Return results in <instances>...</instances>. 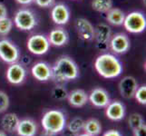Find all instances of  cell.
Returning <instances> with one entry per match:
<instances>
[{
    "mask_svg": "<svg viewBox=\"0 0 146 136\" xmlns=\"http://www.w3.org/2000/svg\"><path fill=\"white\" fill-rule=\"evenodd\" d=\"M48 41L54 46H62L68 41V34L64 29L59 27L53 29L49 34Z\"/></svg>",
    "mask_w": 146,
    "mask_h": 136,
    "instance_id": "obj_17",
    "label": "cell"
},
{
    "mask_svg": "<svg viewBox=\"0 0 146 136\" xmlns=\"http://www.w3.org/2000/svg\"><path fill=\"white\" fill-rule=\"evenodd\" d=\"M52 96L55 100H64L65 98H67L68 93L66 89L64 86H62V85H57V86H55L52 91Z\"/></svg>",
    "mask_w": 146,
    "mask_h": 136,
    "instance_id": "obj_26",
    "label": "cell"
},
{
    "mask_svg": "<svg viewBox=\"0 0 146 136\" xmlns=\"http://www.w3.org/2000/svg\"><path fill=\"white\" fill-rule=\"evenodd\" d=\"M34 2L40 7H50L54 5V0H34Z\"/></svg>",
    "mask_w": 146,
    "mask_h": 136,
    "instance_id": "obj_30",
    "label": "cell"
},
{
    "mask_svg": "<svg viewBox=\"0 0 146 136\" xmlns=\"http://www.w3.org/2000/svg\"><path fill=\"white\" fill-rule=\"evenodd\" d=\"M18 48L7 39L0 40V58L8 64L16 63L19 59Z\"/></svg>",
    "mask_w": 146,
    "mask_h": 136,
    "instance_id": "obj_8",
    "label": "cell"
},
{
    "mask_svg": "<svg viewBox=\"0 0 146 136\" xmlns=\"http://www.w3.org/2000/svg\"><path fill=\"white\" fill-rule=\"evenodd\" d=\"M51 17L54 24L63 26L67 24L70 19V11L64 4L54 5L51 11Z\"/></svg>",
    "mask_w": 146,
    "mask_h": 136,
    "instance_id": "obj_13",
    "label": "cell"
},
{
    "mask_svg": "<svg viewBox=\"0 0 146 136\" xmlns=\"http://www.w3.org/2000/svg\"><path fill=\"white\" fill-rule=\"evenodd\" d=\"M9 103L8 95L3 91H0V113L6 112L7 110L9 107Z\"/></svg>",
    "mask_w": 146,
    "mask_h": 136,
    "instance_id": "obj_29",
    "label": "cell"
},
{
    "mask_svg": "<svg viewBox=\"0 0 146 136\" xmlns=\"http://www.w3.org/2000/svg\"><path fill=\"white\" fill-rule=\"evenodd\" d=\"M79 75L77 64L68 56H62L54 63L52 67V78L55 82L64 83L76 79Z\"/></svg>",
    "mask_w": 146,
    "mask_h": 136,
    "instance_id": "obj_2",
    "label": "cell"
},
{
    "mask_svg": "<svg viewBox=\"0 0 146 136\" xmlns=\"http://www.w3.org/2000/svg\"><path fill=\"white\" fill-rule=\"evenodd\" d=\"M50 43L44 34H33L27 40V49L34 54L42 55L48 52Z\"/></svg>",
    "mask_w": 146,
    "mask_h": 136,
    "instance_id": "obj_6",
    "label": "cell"
},
{
    "mask_svg": "<svg viewBox=\"0 0 146 136\" xmlns=\"http://www.w3.org/2000/svg\"><path fill=\"white\" fill-rule=\"evenodd\" d=\"M84 121L82 118L75 117L68 123L67 126L68 132L72 133H77L84 128Z\"/></svg>",
    "mask_w": 146,
    "mask_h": 136,
    "instance_id": "obj_24",
    "label": "cell"
},
{
    "mask_svg": "<svg viewBox=\"0 0 146 136\" xmlns=\"http://www.w3.org/2000/svg\"><path fill=\"white\" fill-rule=\"evenodd\" d=\"M41 123L47 133L56 134L64 131L66 125V120L61 111L50 110L44 114Z\"/></svg>",
    "mask_w": 146,
    "mask_h": 136,
    "instance_id": "obj_3",
    "label": "cell"
},
{
    "mask_svg": "<svg viewBox=\"0 0 146 136\" xmlns=\"http://www.w3.org/2000/svg\"><path fill=\"white\" fill-rule=\"evenodd\" d=\"M123 25L129 33L140 34L146 28V19L143 13L133 11L125 16Z\"/></svg>",
    "mask_w": 146,
    "mask_h": 136,
    "instance_id": "obj_4",
    "label": "cell"
},
{
    "mask_svg": "<svg viewBox=\"0 0 146 136\" xmlns=\"http://www.w3.org/2000/svg\"><path fill=\"white\" fill-rule=\"evenodd\" d=\"M0 136H7V134L4 132H2V131H0Z\"/></svg>",
    "mask_w": 146,
    "mask_h": 136,
    "instance_id": "obj_35",
    "label": "cell"
},
{
    "mask_svg": "<svg viewBox=\"0 0 146 136\" xmlns=\"http://www.w3.org/2000/svg\"><path fill=\"white\" fill-rule=\"evenodd\" d=\"M109 46L112 51L116 54H124L130 48V39L123 33H119L113 36L110 39Z\"/></svg>",
    "mask_w": 146,
    "mask_h": 136,
    "instance_id": "obj_10",
    "label": "cell"
},
{
    "mask_svg": "<svg viewBox=\"0 0 146 136\" xmlns=\"http://www.w3.org/2000/svg\"><path fill=\"white\" fill-rule=\"evenodd\" d=\"M134 97L140 103L146 104V86L142 85L141 87H138L136 92L134 94Z\"/></svg>",
    "mask_w": 146,
    "mask_h": 136,
    "instance_id": "obj_28",
    "label": "cell"
},
{
    "mask_svg": "<svg viewBox=\"0 0 146 136\" xmlns=\"http://www.w3.org/2000/svg\"><path fill=\"white\" fill-rule=\"evenodd\" d=\"M124 17L125 15L120 8H111L106 15V20L113 26H122Z\"/></svg>",
    "mask_w": 146,
    "mask_h": 136,
    "instance_id": "obj_21",
    "label": "cell"
},
{
    "mask_svg": "<svg viewBox=\"0 0 146 136\" xmlns=\"http://www.w3.org/2000/svg\"><path fill=\"white\" fill-rule=\"evenodd\" d=\"M78 136H91V135H89V134H87V133H84V134H80V135H78Z\"/></svg>",
    "mask_w": 146,
    "mask_h": 136,
    "instance_id": "obj_36",
    "label": "cell"
},
{
    "mask_svg": "<svg viewBox=\"0 0 146 136\" xmlns=\"http://www.w3.org/2000/svg\"><path fill=\"white\" fill-rule=\"evenodd\" d=\"M91 6L94 10L99 13H107L113 8V0H93Z\"/></svg>",
    "mask_w": 146,
    "mask_h": 136,
    "instance_id": "obj_23",
    "label": "cell"
},
{
    "mask_svg": "<svg viewBox=\"0 0 146 136\" xmlns=\"http://www.w3.org/2000/svg\"><path fill=\"white\" fill-rule=\"evenodd\" d=\"M26 69L21 64L13 63L10 64L7 70V79L10 84H20L26 78Z\"/></svg>",
    "mask_w": 146,
    "mask_h": 136,
    "instance_id": "obj_11",
    "label": "cell"
},
{
    "mask_svg": "<svg viewBox=\"0 0 146 136\" xmlns=\"http://www.w3.org/2000/svg\"><path fill=\"white\" fill-rule=\"evenodd\" d=\"M88 100L95 107H106L110 103V97L108 93L103 88H94L90 94Z\"/></svg>",
    "mask_w": 146,
    "mask_h": 136,
    "instance_id": "obj_14",
    "label": "cell"
},
{
    "mask_svg": "<svg viewBox=\"0 0 146 136\" xmlns=\"http://www.w3.org/2000/svg\"><path fill=\"white\" fill-rule=\"evenodd\" d=\"M68 102L69 104L74 107H83L84 105L87 103L88 101V95L82 89H76L72 91L71 93L68 94Z\"/></svg>",
    "mask_w": 146,
    "mask_h": 136,
    "instance_id": "obj_18",
    "label": "cell"
},
{
    "mask_svg": "<svg viewBox=\"0 0 146 136\" xmlns=\"http://www.w3.org/2000/svg\"><path fill=\"white\" fill-rule=\"evenodd\" d=\"M13 27V21L7 17L0 19V36H7Z\"/></svg>",
    "mask_w": 146,
    "mask_h": 136,
    "instance_id": "obj_25",
    "label": "cell"
},
{
    "mask_svg": "<svg viewBox=\"0 0 146 136\" xmlns=\"http://www.w3.org/2000/svg\"><path fill=\"white\" fill-rule=\"evenodd\" d=\"M16 1L20 5H30L34 2V0H16Z\"/></svg>",
    "mask_w": 146,
    "mask_h": 136,
    "instance_id": "obj_34",
    "label": "cell"
},
{
    "mask_svg": "<svg viewBox=\"0 0 146 136\" xmlns=\"http://www.w3.org/2000/svg\"><path fill=\"white\" fill-rule=\"evenodd\" d=\"M33 76L38 81L46 82L52 78V68L44 62H38L32 67Z\"/></svg>",
    "mask_w": 146,
    "mask_h": 136,
    "instance_id": "obj_15",
    "label": "cell"
},
{
    "mask_svg": "<svg viewBox=\"0 0 146 136\" xmlns=\"http://www.w3.org/2000/svg\"><path fill=\"white\" fill-rule=\"evenodd\" d=\"M16 27L23 31H30L36 26V18L32 11L28 9H20L14 17Z\"/></svg>",
    "mask_w": 146,
    "mask_h": 136,
    "instance_id": "obj_5",
    "label": "cell"
},
{
    "mask_svg": "<svg viewBox=\"0 0 146 136\" xmlns=\"http://www.w3.org/2000/svg\"><path fill=\"white\" fill-rule=\"evenodd\" d=\"M7 17V7H5V5L0 3V19L5 18Z\"/></svg>",
    "mask_w": 146,
    "mask_h": 136,
    "instance_id": "obj_32",
    "label": "cell"
},
{
    "mask_svg": "<svg viewBox=\"0 0 146 136\" xmlns=\"http://www.w3.org/2000/svg\"><path fill=\"white\" fill-rule=\"evenodd\" d=\"M104 136H123V135L116 130H110L108 132L105 133L104 134Z\"/></svg>",
    "mask_w": 146,
    "mask_h": 136,
    "instance_id": "obj_33",
    "label": "cell"
},
{
    "mask_svg": "<svg viewBox=\"0 0 146 136\" xmlns=\"http://www.w3.org/2000/svg\"><path fill=\"white\" fill-rule=\"evenodd\" d=\"M112 37V29L108 25L100 23L94 27V37L96 46L99 50L104 51L109 47V42Z\"/></svg>",
    "mask_w": 146,
    "mask_h": 136,
    "instance_id": "obj_7",
    "label": "cell"
},
{
    "mask_svg": "<svg viewBox=\"0 0 146 136\" xmlns=\"http://www.w3.org/2000/svg\"><path fill=\"white\" fill-rule=\"evenodd\" d=\"M121 1H123V0H121Z\"/></svg>",
    "mask_w": 146,
    "mask_h": 136,
    "instance_id": "obj_37",
    "label": "cell"
},
{
    "mask_svg": "<svg viewBox=\"0 0 146 136\" xmlns=\"http://www.w3.org/2000/svg\"><path fill=\"white\" fill-rule=\"evenodd\" d=\"M133 133H134V136H146V125H145V123L141 125L139 128L133 130Z\"/></svg>",
    "mask_w": 146,
    "mask_h": 136,
    "instance_id": "obj_31",
    "label": "cell"
},
{
    "mask_svg": "<svg viewBox=\"0 0 146 136\" xmlns=\"http://www.w3.org/2000/svg\"><path fill=\"white\" fill-rule=\"evenodd\" d=\"M128 121H129L130 127L133 129V131L135 130V129H137V128H139L141 125H143L144 123L142 116H141V115L138 114V113H133V114H131Z\"/></svg>",
    "mask_w": 146,
    "mask_h": 136,
    "instance_id": "obj_27",
    "label": "cell"
},
{
    "mask_svg": "<svg viewBox=\"0 0 146 136\" xmlns=\"http://www.w3.org/2000/svg\"><path fill=\"white\" fill-rule=\"evenodd\" d=\"M37 127L34 121L25 119L19 121L17 132L19 136H35L36 134Z\"/></svg>",
    "mask_w": 146,
    "mask_h": 136,
    "instance_id": "obj_19",
    "label": "cell"
},
{
    "mask_svg": "<svg viewBox=\"0 0 146 136\" xmlns=\"http://www.w3.org/2000/svg\"><path fill=\"white\" fill-rule=\"evenodd\" d=\"M105 114L106 116L113 121H120L124 117L125 114V108L124 105L119 102V101H115V102L110 103L106 106V111H105Z\"/></svg>",
    "mask_w": 146,
    "mask_h": 136,
    "instance_id": "obj_16",
    "label": "cell"
},
{
    "mask_svg": "<svg viewBox=\"0 0 146 136\" xmlns=\"http://www.w3.org/2000/svg\"><path fill=\"white\" fill-rule=\"evenodd\" d=\"M74 27L79 37L84 41H92L94 37V27L91 22L85 18H76L74 21Z\"/></svg>",
    "mask_w": 146,
    "mask_h": 136,
    "instance_id": "obj_9",
    "label": "cell"
},
{
    "mask_svg": "<svg viewBox=\"0 0 146 136\" xmlns=\"http://www.w3.org/2000/svg\"><path fill=\"white\" fill-rule=\"evenodd\" d=\"M138 88V84L134 77L125 76L119 83V91L121 95L125 99L134 97V94Z\"/></svg>",
    "mask_w": 146,
    "mask_h": 136,
    "instance_id": "obj_12",
    "label": "cell"
},
{
    "mask_svg": "<svg viewBox=\"0 0 146 136\" xmlns=\"http://www.w3.org/2000/svg\"><path fill=\"white\" fill-rule=\"evenodd\" d=\"M94 68L104 78H116L123 72V64L120 60L112 54H102L95 59Z\"/></svg>",
    "mask_w": 146,
    "mask_h": 136,
    "instance_id": "obj_1",
    "label": "cell"
},
{
    "mask_svg": "<svg viewBox=\"0 0 146 136\" xmlns=\"http://www.w3.org/2000/svg\"><path fill=\"white\" fill-rule=\"evenodd\" d=\"M19 123V119L16 113H7L2 118L1 125L4 131L7 133L17 132V129Z\"/></svg>",
    "mask_w": 146,
    "mask_h": 136,
    "instance_id": "obj_20",
    "label": "cell"
},
{
    "mask_svg": "<svg viewBox=\"0 0 146 136\" xmlns=\"http://www.w3.org/2000/svg\"><path fill=\"white\" fill-rule=\"evenodd\" d=\"M84 131L85 133L91 136H96L102 132V126L98 120L96 119H89L84 124Z\"/></svg>",
    "mask_w": 146,
    "mask_h": 136,
    "instance_id": "obj_22",
    "label": "cell"
}]
</instances>
